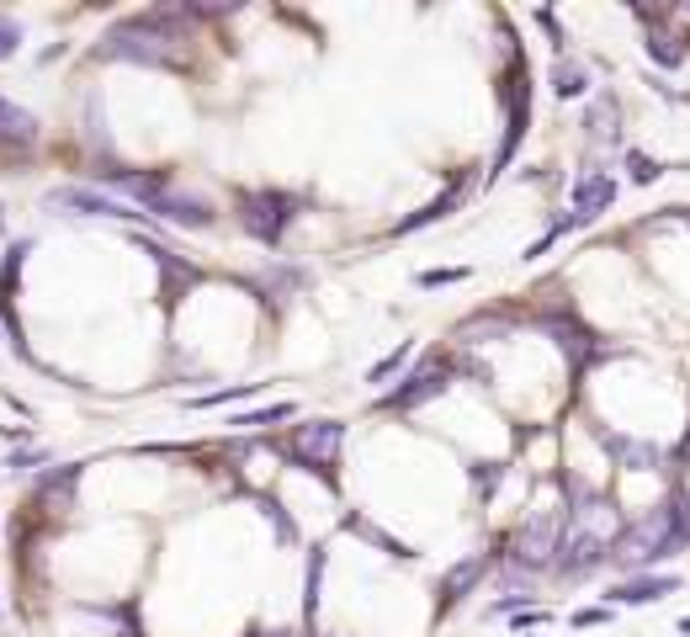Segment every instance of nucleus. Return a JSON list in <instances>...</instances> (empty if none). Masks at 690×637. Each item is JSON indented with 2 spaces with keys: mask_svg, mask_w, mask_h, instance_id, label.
<instances>
[{
  "mask_svg": "<svg viewBox=\"0 0 690 637\" xmlns=\"http://www.w3.org/2000/svg\"><path fill=\"white\" fill-rule=\"evenodd\" d=\"M250 394H261V383H234V388L203 394V398H192V409H218V404H234V398H250Z\"/></svg>",
  "mask_w": 690,
  "mask_h": 637,
  "instance_id": "obj_22",
  "label": "nucleus"
},
{
  "mask_svg": "<svg viewBox=\"0 0 690 637\" xmlns=\"http://www.w3.org/2000/svg\"><path fill=\"white\" fill-rule=\"evenodd\" d=\"M505 329H510L505 318H468V324H462L457 335H505Z\"/></svg>",
  "mask_w": 690,
  "mask_h": 637,
  "instance_id": "obj_27",
  "label": "nucleus"
},
{
  "mask_svg": "<svg viewBox=\"0 0 690 637\" xmlns=\"http://www.w3.org/2000/svg\"><path fill=\"white\" fill-rule=\"evenodd\" d=\"M144 218H165V224H181V229H207L213 224V207L192 192H175V181L165 187L160 197L144 207Z\"/></svg>",
  "mask_w": 690,
  "mask_h": 637,
  "instance_id": "obj_7",
  "label": "nucleus"
},
{
  "mask_svg": "<svg viewBox=\"0 0 690 637\" xmlns=\"http://www.w3.org/2000/svg\"><path fill=\"white\" fill-rule=\"evenodd\" d=\"M420 287H451V281H468V266H431V272H420Z\"/></svg>",
  "mask_w": 690,
  "mask_h": 637,
  "instance_id": "obj_23",
  "label": "nucleus"
},
{
  "mask_svg": "<svg viewBox=\"0 0 690 637\" xmlns=\"http://www.w3.org/2000/svg\"><path fill=\"white\" fill-rule=\"evenodd\" d=\"M610 202H616V176L610 170H584L573 181V218H579V229L595 224L601 213H610Z\"/></svg>",
  "mask_w": 690,
  "mask_h": 637,
  "instance_id": "obj_8",
  "label": "nucleus"
},
{
  "mask_svg": "<svg viewBox=\"0 0 690 637\" xmlns=\"http://www.w3.org/2000/svg\"><path fill=\"white\" fill-rule=\"evenodd\" d=\"M680 548H690V494H669V505H658L649 516H638L632 526H621V537L610 542L606 563L638 574V568H653L664 557H675Z\"/></svg>",
  "mask_w": 690,
  "mask_h": 637,
  "instance_id": "obj_1",
  "label": "nucleus"
},
{
  "mask_svg": "<svg viewBox=\"0 0 690 637\" xmlns=\"http://www.w3.org/2000/svg\"><path fill=\"white\" fill-rule=\"evenodd\" d=\"M558 537H564V516H542L531 520L526 531L516 537V548H521V563H531V568H547L553 557H558Z\"/></svg>",
  "mask_w": 690,
  "mask_h": 637,
  "instance_id": "obj_9",
  "label": "nucleus"
},
{
  "mask_svg": "<svg viewBox=\"0 0 690 637\" xmlns=\"http://www.w3.org/2000/svg\"><path fill=\"white\" fill-rule=\"evenodd\" d=\"M409 357H414V346H409V340H399V351H388V357L377 361V366L366 372V383H388L394 372H404V361H409Z\"/></svg>",
  "mask_w": 690,
  "mask_h": 637,
  "instance_id": "obj_21",
  "label": "nucleus"
},
{
  "mask_svg": "<svg viewBox=\"0 0 690 637\" xmlns=\"http://www.w3.org/2000/svg\"><path fill=\"white\" fill-rule=\"evenodd\" d=\"M627 165H632V181H638V187H649V181H658V176H664V165H658V159H649V155H627Z\"/></svg>",
  "mask_w": 690,
  "mask_h": 637,
  "instance_id": "obj_25",
  "label": "nucleus"
},
{
  "mask_svg": "<svg viewBox=\"0 0 690 637\" xmlns=\"http://www.w3.org/2000/svg\"><path fill=\"white\" fill-rule=\"evenodd\" d=\"M48 207H64V213H81V218H122V224H138L144 218L138 207L107 197L96 187H59V192H48Z\"/></svg>",
  "mask_w": 690,
  "mask_h": 637,
  "instance_id": "obj_5",
  "label": "nucleus"
},
{
  "mask_svg": "<svg viewBox=\"0 0 690 637\" xmlns=\"http://www.w3.org/2000/svg\"><path fill=\"white\" fill-rule=\"evenodd\" d=\"M292 414H298V404H271V409H255V414H234L229 425L255 431V425H277V420H292Z\"/></svg>",
  "mask_w": 690,
  "mask_h": 637,
  "instance_id": "obj_18",
  "label": "nucleus"
},
{
  "mask_svg": "<svg viewBox=\"0 0 690 637\" xmlns=\"http://www.w3.org/2000/svg\"><path fill=\"white\" fill-rule=\"evenodd\" d=\"M547 335L564 346V357H573V366H590V361L606 357V346H601L590 329H579L573 318H547Z\"/></svg>",
  "mask_w": 690,
  "mask_h": 637,
  "instance_id": "obj_11",
  "label": "nucleus"
},
{
  "mask_svg": "<svg viewBox=\"0 0 690 637\" xmlns=\"http://www.w3.org/2000/svg\"><path fill=\"white\" fill-rule=\"evenodd\" d=\"M680 590V574H643V579H621L610 585V605H653V600L675 596Z\"/></svg>",
  "mask_w": 690,
  "mask_h": 637,
  "instance_id": "obj_10",
  "label": "nucleus"
},
{
  "mask_svg": "<svg viewBox=\"0 0 690 637\" xmlns=\"http://www.w3.org/2000/svg\"><path fill=\"white\" fill-rule=\"evenodd\" d=\"M298 207H303V197H292V192H271V187L240 192V229L250 239H261V244H282L287 224L298 218Z\"/></svg>",
  "mask_w": 690,
  "mask_h": 637,
  "instance_id": "obj_3",
  "label": "nucleus"
},
{
  "mask_svg": "<svg viewBox=\"0 0 690 637\" xmlns=\"http://www.w3.org/2000/svg\"><path fill=\"white\" fill-rule=\"evenodd\" d=\"M192 38V11H144L118 22L101 38V59H133V64H181L175 48Z\"/></svg>",
  "mask_w": 690,
  "mask_h": 637,
  "instance_id": "obj_2",
  "label": "nucleus"
},
{
  "mask_svg": "<svg viewBox=\"0 0 690 637\" xmlns=\"http://www.w3.org/2000/svg\"><path fill=\"white\" fill-rule=\"evenodd\" d=\"M542 622H547V611H521V616H516L521 633H526V627H542Z\"/></svg>",
  "mask_w": 690,
  "mask_h": 637,
  "instance_id": "obj_30",
  "label": "nucleus"
},
{
  "mask_svg": "<svg viewBox=\"0 0 690 637\" xmlns=\"http://www.w3.org/2000/svg\"><path fill=\"white\" fill-rule=\"evenodd\" d=\"M325 548H314V557H308V574H303V611L314 616L319 611V585H325Z\"/></svg>",
  "mask_w": 690,
  "mask_h": 637,
  "instance_id": "obj_17",
  "label": "nucleus"
},
{
  "mask_svg": "<svg viewBox=\"0 0 690 637\" xmlns=\"http://www.w3.org/2000/svg\"><path fill=\"white\" fill-rule=\"evenodd\" d=\"M488 574V553H473V557H462V563H457V568H451L447 579H441V611H451V605H457V600L468 596V590H473V585H479V579H484Z\"/></svg>",
  "mask_w": 690,
  "mask_h": 637,
  "instance_id": "obj_13",
  "label": "nucleus"
},
{
  "mask_svg": "<svg viewBox=\"0 0 690 637\" xmlns=\"http://www.w3.org/2000/svg\"><path fill=\"white\" fill-rule=\"evenodd\" d=\"M468 187H473V181L462 176V181H457L451 192H441L436 202H425L420 213H409V218H399V224H394V235H414V229H431V224H441V218H451V213L462 207V197H468Z\"/></svg>",
  "mask_w": 690,
  "mask_h": 637,
  "instance_id": "obj_12",
  "label": "nucleus"
},
{
  "mask_svg": "<svg viewBox=\"0 0 690 637\" xmlns=\"http://www.w3.org/2000/svg\"><path fill=\"white\" fill-rule=\"evenodd\" d=\"M314 637H319V633H314Z\"/></svg>",
  "mask_w": 690,
  "mask_h": 637,
  "instance_id": "obj_34",
  "label": "nucleus"
},
{
  "mask_svg": "<svg viewBox=\"0 0 690 637\" xmlns=\"http://www.w3.org/2000/svg\"><path fill=\"white\" fill-rule=\"evenodd\" d=\"M346 531H356V537H366L372 548H383L388 557H414V548H404L399 537H388L383 526H372V520H362V516H346Z\"/></svg>",
  "mask_w": 690,
  "mask_h": 637,
  "instance_id": "obj_16",
  "label": "nucleus"
},
{
  "mask_svg": "<svg viewBox=\"0 0 690 637\" xmlns=\"http://www.w3.org/2000/svg\"><path fill=\"white\" fill-rule=\"evenodd\" d=\"M0 229H5V218H0Z\"/></svg>",
  "mask_w": 690,
  "mask_h": 637,
  "instance_id": "obj_32",
  "label": "nucleus"
},
{
  "mask_svg": "<svg viewBox=\"0 0 690 637\" xmlns=\"http://www.w3.org/2000/svg\"><path fill=\"white\" fill-rule=\"evenodd\" d=\"M0 616H5V611H0Z\"/></svg>",
  "mask_w": 690,
  "mask_h": 637,
  "instance_id": "obj_33",
  "label": "nucleus"
},
{
  "mask_svg": "<svg viewBox=\"0 0 690 637\" xmlns=\"http://www.w3.org/2000/svg\"><path fill=\"white\" fill-rule=\"evenodd\" d=\"M606 441V452H616L632 473H649V468H658V446H649V441H627V436H601Z\"/></svg>",
  "mask_w": 690,
  "mask_h": 637,
  "instance_id": "obj_15",
  "label": "nucleus"
},
{
  "mask_svg": "<svg viewBox=\"0 0 690 637\" xmlns=\"http://www.w3.org/2000/svg\"><path fill=\"white\" fill-rule=\"evenodd\" d=\"M649 59H658L664 70H680V64H686V48H680L675 38H664V33H653V38H649Z\"/></svg>",
  "mask_w": 690,
  "mask_h": 637,
  "instance_id": "obj_20",
  "label": "nucleus"
},
{
  "mask_svg": "<svg viewBox=\"0 0 690 637\" xmlns=\"http://www.w3.org/2000/svg\"><path fill=\"white\" fill-rule=\"evenodd\" d=\"M436 394H447V366H441V361H420V366L404 377V388L383 394V409H388V414H409V409H420L425 398H436Z\"/></svg>",
  "mask_w": 690,
  "mask_h": 637,
  "instance_id": "obj_6",
  "label": "nucleus"
},
{
  "mask_svg": "<svg viewBox=\"0 0 690 637\" xmlns=\"http://www.w3.org/2000/svg\"><path fill=\"white\" fill-rule=\"evenodd\" d=\"M261 505H266V516L277 520V537H282V542H292V537H298V531H292V520L282 516V505H277V500H261Z\"/></svg>",
  "mask_w": 690,
  "mask_h": 637,
  "instance_id": "obj_28",
  "label": "nucleus"
},
{
  "mask_svg": "<svg viewBox=\"0 0 690 637\" xmlns=\"http://www.w3.org/2000/svg\"><path fill=\"white\" fill-rule=\"evenodd\" d=\"M499 478H505V462H479V468H473V489H479V494H494Z\"/></svg>",
  "mask_w": 690,
  "mask_h": 637,
  "instance_id": "obj_24",
  "label": "nucleus"
},
{
  "mask_svg": "<svg viewBox=\"0 0 690 637\" xmlns=\"http://www.w3.org/2000/svg\"><path fill=\"white\" fill-rule=\"evenodd\" d=\"M584 85H590V80H584V70H579V64H564V59H558V70H553V91H558V96L569 101V96H584Z\"/></svg>",
  "mask_w": 690,
  "mask_h": 637,
  "instance_id": "obj_19",
  "label": "nucleus"
},
{
  "mask_svg": "<svg viewBox=\"0 0 690 637\" xmlns=\"http://www.w3.org/2000/svg\"><path fill=\"white\" fill-rule=\"evenodd\" d=\"M0 144H38V118L0 96Z\"/></svg>",
  "mask_w": 690,
  "mask_h": 637,
  "instance_id": "obj_14",
  "label": "nucleus"
},
{
  "mask_svg": "<svg viewBox=\"0 0 690 637\" xmlns=\"http://www.w3.org/2000/svg\"><path fill=\"white\" fill-rule=\"evenodd\" d=\"M680 633H686V637H690V616H680Z\"/></svg>",
  "mask_w": 690,
  "mask_h": 637,
  "instance_id": "obj_31",
  "label": "nucleus"
},
{
  "mask_svg": "<svg viewBox=\"0 0 690 637\" xmlns=\"http://www.w3.org/2000/svg\"><path fill=\"white\" fill-rule=\"evenodd\" d=\"M340 441H346V425L340 420H314V425H298L292 441H287V457L303 468V473H329L335 457H340Z\"/></svg>",
  "mask_w": 690,
  "mask_h": 637,
  "instance_id": "obj_4",
  "label": "nucleus"
},
{
  "mask_svg": "<svg viewBox=\"0 0 690 637\" xmlns=\"http://www.w3.org/2000/svg\"><path fill=\"white\" fill-rule=\"evenodd\" d=\"M22 48V22H11V16H0V64L11 59Z\"/></svg>",
  "mask_w": 690,
  "mask_h": 637,
  "instance_id": "obj_26",
  "label": "nucleus"
},
{
  "mask_svg": "<svg viewBox=\"0 0 690 637\" xmlns=\"http://www.w3.org/2000/svg\"><path fill=\"white\" fill-rule=\"evenodd\" d=\"M606 616H610L606 605H590V611H573V627H601Z\"/></svg>",
  "mask_w": 690,
  "mask_h": 637,
  "instance_id": "obj_29",
  "label": "nucleus"
}]
</instances>
